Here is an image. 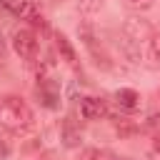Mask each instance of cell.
Listing matches in <instances>:
<instances>
[{
	"mask_svg": "<svg viewBox=\"0 0 160 160\" xmlns=\"http://www.w3.org/2000/svg\"><path fill=\"white\" fill-rule=\"evenodd\" d=\"M115 102L122 110H138L140 108V95L132 88H120V90H115Z\"/></svg>",
	"mask_w": 160,
	"mask_h": 160,
	"instance_id": "cell-11",
	"label": "cell"
},
{
	"mask_svg": "<svg viewBox=\"0 0 160 160\" xmlns=\"http://www.w3.org/2000/svg\"><path fill=\"white\" fill-rule=\"evenodd\" d=\"M122 32H125L128 38H132L135 42H148V40L155 35V28H152L145 18H140V12H138V15H130V18L122 22Z\"/></svg>",
	"mask_w": 160,
	"mask_h": 160,
	"instance_id": "cell-4",
	"label": "cell"
},
{
	"mask_svg": "<svg viewBox=\"0 0 160 160\" xmlns=\"http://www.w3.org/2000/svg\"><path fill=\"white\" fill-rule=\"evenodd\" d=\"M50 2H65V0H50Z\"/></svg>",
	"mask_w": 160,
	"mask_h": 160,
	"instance_id": "cell-21",
	"label": "cell"
},
{
	"mask_svg": "<svg viewBox=\"0 0 160 160\" xmlns=\"http://www.w3.org/2000/svg\"><path fill=\"white\" fill-rule=\"evenodd\" d=\"M12 50H15L22 60L32 62L35 55H38V35H35L30 28H18V30L12 32Z\"/></svg>",
	"mask_w": 160,
	"mask_h": 160,
	"instance_id": "cell-3",
	"label": "cell"
},
{
	"mask_svg": "<svg viewBox=\"0 0 160 160\" xmlns=\"http://www.w3.org/2000/svg\"><path fill=\"white\" fill-rule=\"evenodd\" d=\"M122 2H125V8L132 10V12H145V10H150V8L155 5V0H122Z\"/></svg>",
	"mask_w": 160,
	"mask_h": 160,
	"instance_id": "cell-14",
	"label": "cell"
},
{
	"mask_svg": "<svg viewBox=\"0 0 160 160\" xmlns=\"http://www.w3.org/2000/svg\"><path fill=\"white\" fill-rule=\"evenodd\" d=\"M0 55H5V40H2V35H0Z\"/></svg>",
	"mask_w": 160,
	"mask_h": 160,
	"instance_id": "cell-19",
	"label": "cell"
},
{
	"mask_svg": "<svg viewBox=\"0 0 160 160\" xmlns=\"http://www.w3.org/2000/svg\"><path fill=\"white\" fill-rule=\"evenodd\" d=\"M0 122L10 132H28L35 125V115L28 108V102L18 95H5L2 108H0Z\"/></svg>",
	"mask_w": 160,
	"mask_h": 160,
	"instance_id": "cell-1",
	"label": "cell"
},
{
	"mask_svg": "<svg viewBox=\"0 0 160 160\" xmlns=\"http://www.w3.org/2000/svg\"><path fill=\"white\" fill-rule=\"evenodd\" d=\"M0 108H2V98H0Z\"/></svg>",
	"mask_w": 160,
	"mask_h": 160,
	"instance_id": "cell-22",
	"label": "cell"
},
{
	"mask_svg": "<svg viewBox=\"0 0 160 160\" xmlns=\"http://www.w3.org/2000/svg\"><path fill=\"white\" fill-rule=\"evenodd\" d=\"M142 62H145L150 70H160V32H155V35L145 42Z\"/></svg>",
	"mask_w": 160,
	"mask_h": 160,
	"instance_id": "cell-9",
	"label": "cell"
},
{
	"mask_svg": "<svg viewBox=\"0 0 160 160\" xmlns=\"http://www.w3.org/2000/svg\"><path fill=\"white\" fill-rule=\"evenodd\" d=\"M78 35H80V40H82L88 55L92 58V62H95L98 68H102V70H110V68H112V60H110L108 50L102 48V42L98 40L95 30H92L90 25H80V28H78Z\"/></svg>",
	"mask_w": 160,
	"mask_h": 160,
	"instance_id": "cell-2",
	"label": "cell"
},
{
	"mask_svg": "<svg viewBox=\"0 0 160 160\" xmlns=\"http://www.w3.org/2000/svg\"><path fill=\"white\" fill-rule=\"evenodd\" d=\"M152 150H155V152L160 155V132H158V135L152 138Z\"/></svg>",
	"mask_w": 160,
	"mask_h": 160,
	"instance_id": "cell-17",
	"label": "cell"
},
{
	"mask_svg": "<svg viewBox=\"0 0 160 160\" xmlns=\"http://www.w3.org/2000/svg\"><path fill=\"white\" fill-rule=\"evenodd\" d=\"M118 48H120V52H122L132 65H140V62H142L140 42H135V40H132V38H128L125 32H120V35H118Z\"/></svg>",
	"mask_w": 160,
	"mask_h": 160,
	"instance_id": "cell-8",
	"label": "cell"
},
{
	"mask_svg": "<svg viewBox=\"0 0 160 160\" xmlns=\"http://www.w3.org/2000/svg\"><path fill=\"white\" fill-rule=\"evenodd\" d=\"M0 155H2V158H8V155H10V148H8L2 140H0Z\"/></svg>",
	"mask_w": 160,
	"mask_h": 160,
	"instance_id": "cell-18",
	"label": "cell"
},
{
	"mask_svg": "<svg viewBox=\"0 0 160 160\" xmlns=\"http://www.w3.org/2000/svg\"><path fill=\"white\" fill-rule=\"evenodd\" d=\"M80 140H82L80 128L75 125V120H72V118H68V120L62 122V145H65V148H78V145H80Z\"/></svg>",
	"mask_w": 160,
	"mask_h": 160,
	"instance_id": "cell-12",
	"label": "cell"
},
{
	"mask_svg": "<svg viewBox=\"0 0 160 160\" xmlns=\"http://www.w3.org/2000/svg\"><path fill=\"white\" fill-rule=\"evenodd\" d=\"M145 128H150V130H160V112H150L148 120H145Z\"/></svg>",
	"mask_w": 160,
	"mask_h": 160,
	"instance_id": "cell-16",
	"label": "cell"
},
{
	"mask_svg": "<svg viewBox=\"0 0 160 160\" xmlns=\"http://www.w3.org/2000/svg\"><path fill=\"white\" fill-rule=\"evenodd\" d=\"M18 18L20 20H28L32 28H40V30H48V20H45V15L40 12V8L32 2V0H25L22 2V8H20V12H18Z\"/></svg>",
	"mask_w": 160,
	"mask_h": 160,
	"instance_id": "cell-7",
	"label": "cell"
},
{
	"mask_svg": "<svg viewBox=\"0 0 160 160\" xmlns=\"http://www.w3.org/2000/svg\"><path fill=\"white\" fill-rule=\"evenodd\" d=\"M38 98L45 108L50 110H58L60 108V90H58V82L55 80H45V82H38Z\"/></svg>",
	"mask_w": 160,
	"mask_h": 160,
	"instance_id": "cell-6",
	"label": "cell"
},
{
	"mask_svg": "<svg viewBox=\"0 0 160 160\" xmlns=\"http://www.w3.org/2000/svg\"><path fill=\"white\" fill-rule=\"evenodd\" d=\"M155 98H158V102H160V88H158V90H155Z\"/></svg>",
	"mask_w": 160,
	"mask_h": 160,
	"instance_id": "cell-20",
	"label": "cell"
},
{
	"mask_svg": "<svg viewBox=\"0 0 160 160\" xmlns=\"http://www.w3.org/2000/svg\"><path fill=\"white\" fill-rule=\"evenodd\" d=\"M80 115L85 120H102L108 115V108L100 98H92V95H85L80 98Z\"/></svg>",
	"mask_w": 160,
	"mask_h": 160,
	"instance_id": "cell-5",
	"label": "cell"
},
{
	"mask_svg": "<svg viewBox=\"0 0 160 160\" xmlns=\"http://www.w3.org/2000/svg\"><path fill=\"white\" fill-rule=\"evenodd\" d=\"M108 152L105 150H100V148H85L82 152H80V160H102Z\"/></svg>",
	"mask_w": 160,
	"mask_h": 160,
	"instance_id": "cell-15",
	"label": "cell"
},
{
	"mask_svg": "<svg viewBox=\"0 0 160 160\" xmlns=\"http://www.w3.org/2000/svg\"><path fill=\"white\" fill-rule=\"evenodd\" d=\"M100 5H102V0H80L78 10H80V15H95L100 10Z\"/></svg>",
	"mask_w": 160,
	"mask_h": 160,
	"instance_id": "cell-13",
	"label": "cell"
},
{
	"mask_svg": "<svg viewBox=\"0 0 160 160\" xmlns=\"http://www.w3.org/2000/svg\"><path fill=\"white\" fill-rule=\"evenodd\" d=\"M55 50L60 55V60H65L68 65H78V55H75V48L70 45V40L62 35V32H55Z\"/></svg>",
	"mask_w": 160,
	"mask_h": 160,
	"instance_id": "cell-10",
	"label": "cell"
}]
</instances>
